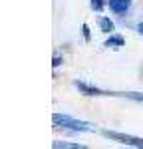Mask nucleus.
<instances>
[{
  "label": "nucleus",
  "mask_w": 143,
  "mask_h": 149,
  "mask_svg": "<svg viewBox=\"0 0 143 149\" xmlns=\"http://www.w3.org/2000/svg\"><path fill=\"white\" fill-rule=\"evenodd\" d=\"M52 121L56 127H64V129H70V131H80V133H90L94 131V125L83 121V119H76L68 113H54L52 115Z\"/></svg>",
  "instance_id": "nucleus-1"
},
{
  "label": "nucleus",
  "mask_w": 143,
  "mask_h": 149,
  "mask_svg": "<svg viewBox=\"0 0 143 149\" xmlns=\"http://www.w3.org/2000/svg\"><path fill=\"white\" fill-rule=\"evenodd\" d=\"M101 135L107 139H113L121 145H131V147H139L143 149V137H135V135H127V133H119V131H109V129H103Z\"/></svg>",
  "instance_id": "nucleus-2"
},
{
  "label": "nucleus",
  "mask_w": 143,
  "mask_h": 149,
  "mask_svg": "<svg viewBox=\"0 0 143 149\" xmlns=\"http://www.w3.org/2000/svg\"><path fill=\"white\" fill-rule=\"evenodd\" d=\"M74 86L78 88V92H82L83 95H109V92L106 90H99L92 84H85V81H74Z\"/></svg>",
  "instance_id": "nucleus-3"
},
{
  "label": "nucleus",
  "mask_w": 143,
  "mask_h": 149,
  "mask_svg": "<svg viewBox=\"0 0 143 149\" xmlns=\"http://www.w3.org/2000/svg\"><path fill=\"white\" fill-rule=\"evenodd\" d=\"M107 6L113 14H125L131 8V0H109Z\"/></svg>",
  "instance_id": "nucleus-4"
},
{
  "label": "nucleus",
  "mask_w": 143,
  "mask_h": 149,
  "mask_svg": "<svg viewBox=\"0 0 143 149\" xmlns=\"http://www.w3.org/2000/svg\"><path fill=\"white\" fill-rule=\"evenodd\" d=\"M106 46L107 48H113V50H119L121 46H125V40L117 34H109V38L106 40Z\"/></svg>",
  "instance_id": "nucleus-5"
},
{
  "label": "nucleus",
  "mask_w": 143,
  "mask_h": 149,
  "mask_svg": "<svg viewBox=\"0 0 143 149\" xmlns=\"http://www.w3.org/2000/svg\"><path fill=\"white\" fill-rule=\"evenodd\" d=\"M97 26H99V30H101V32H106V34H111V32H113V28H115L113 22H111L109 18H106V16H99V18H97Z\"/></svg>",
  "instance_id": "nucleus-6"
},
{
  "label": "nucleus",
  "mask_w": 143,
  "mask_h": 149,
  "mask_svg": "<svg viewBox=\"0 0 143 149\" xmlns=\"http://www.w3.org/2000/svg\"><path fill=\"white\" fill-rule=\"evenodd\" d=\"M52 147H56V149H83V145L82 143H70V141L56 139V141H52Z\"/></svg>",
  "instance_id": "nucleus-7"
},
{
  "label": "nucleus",
  "mask_w": 143,
  "mask_h": 149,
  "mask_svg": "<svg viewBox=\"0 0 143 149\" xmlns=\"http://www.w3.org/2000/svg\"><path fill=\"white\" fill-rule=\"evenodd\" d=\"M113 95L127 97V100H133V102H143V93L141 92H113Z\"/></svg>",
  "instance_id": "nucleus-8"
},
{
  "label": "nucleus",
  "mask_w": 143,
  "mask_h": 149,
  "mask_svg": "<svg viewBox=\"0 0 143 149\" xmlns=\"http://www.w3.org/2000/svg\"><path fill=\"white\" fill-rule=\"evenodd\" d=\"M90 6H92L95 12H101L103 6H106V2H103V0H90Z\"/></svg>",
  "instance_id": "nucleus-9"
},
{
  "label": "nucleus",
  "mask_w": 143,
  "mask_h": 149,
  "mask_svg": "<svg viewBox=\"0 0 143 149\" xmlns=\"http://www.w3.org/2000/svg\"><path fill=\"white\" fill-rule=\"evenodd\" d=\"M82 34H83V38H85L87 42L92 40V36H90V26H87V24H83V26H82Z\"/></svg>",
  "instance_id": "nucleus-10"
},
{
  "label": "nucleus",
  "mask_w": 143,
  "mask_h": 149,
  "mask_svg": "<svg viewBox=\"0 0 143 149\" xmlns=\"http://www.w3.org/2000/svg\"><path fill=\"white\" fill-rule=\"evenodd\" d=\"M60 64H62V56H60V54H54V60H52V66H54V68H58Z\"/></svg>",
  "instance_id": "nucleus-11"
},
{
  "label": "nucleus",
  "mask_w": 143,
  "mask_h": 149,
  "mask_svg": "<svg viewBox=\"0 0 143 149\" xmlns=\"http://www.w3.org/2000/svg\"><path fill=\"white\" fill-rule=\"evenodd\" d=\"M137 32H139V34H143V22L137 24Z\"/></svg>",
  "instance_id": "nucleus-12"
}]
</instances>
